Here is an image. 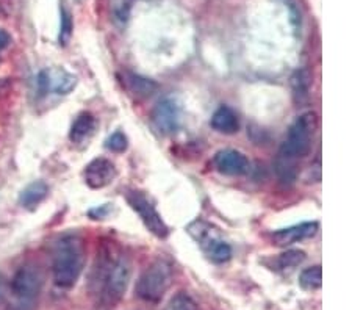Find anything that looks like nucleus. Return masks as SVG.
<instances>
[{"mask_svg": "<svg viewBox=\"0 0 352 310\" xmlns=\"http://www.w3.org/2000/svg\"><path fill=\"white\" fill-rule=\"evenodd\" d=\"M130 278H132V263L126 254L115 245H104L100 247L89 276V290L99 307L110 309L126 295Z\"/></svg>", "mask_w": 352, "mask_h": 310, "instance_id": "f257e3e1", "label": "nucleus"}, {"mask_svg": "<svg viewBox=\"0 0 352 310\" xmlns=\"http://www.w3.org/2000/svg\"><path fill=\"white\" fill-rule=\"evenodd\" d=\"M85 265L83 240L77 234H67L56 241L52 258L54 282L60 289H71L80 278Z\"/></svg>", "mask_w": 352, "mask_h": 310, "instance_id": "f03ea898", "label": "nucleus"}, {"mask_svg": "<svg viewBox=\"0 0 352 310\" xmlns=\"http://www.w3.org/2000/svg\"><path fill=\"white\" fill-rule=\"evenodd\" d=\"M44 274L35 263H25L14 273L10 284L11 304L8 310H33L43 291Z\"/></svg>", "mask_w": 352, "mask_h": 310, "instance_id": "7ed1b4c3", "label": "nucleus"}, {"mask_svg": "<svg viewBox=\"0 0 352 310\" xmlns=\"http://www.w3.org/2000/svg\"><path fill=\"white\" fill-rule=\"evenodd\" d=\"M318 126L316 113L307 111L302 113L296 121L292 124L287 133V138L283 141L277 159L289 163H296L302 159L311 149V141H314L315 132Z\"/></svg>", "mask_w": 352, "mask_h": 310, "instance_id": "20e7f679", "label": "nucleus"}, {"mask_svg": "<svg viewBox=\"0 0 352 310\" xmlns=\"http://www.w3.org/2000/svg\"><path fill=\"white\" fill-rule=\"evenodd\" d=\"M173 265L164 258H157L136 280L135 293L141 301L158 302L173 284Z\"/></svg>", "mask_w": 352, "mask_h": 310, "instance_id": "39448f33", "label": "nucleus"}, {"mask_svg": "<svg viewBox=\"0 0 352 310\" xmlns=\"http://www.w3.org/2000/svg\"><path fill=\"white\" fill-rule=\"evenodd\" d=\"M188 234L195 239L210 261L214 263H226L232 257V247L221 239L218 229L207 221L197 219L188 225Z\"/></svg>", "mask_w": 352, "mask_h": 310, "instance_id": "423d86ee", "label": "nucleus"}, {"mask_svg": "<svg viewBox=\"0 0 352 310\" xmlns=\"http://www.w3.org/2000/svg\"><path fill=\"white\" fill-rule=\"evenodd\" d=\"M126 199L129 206L133 208V210L138 213L141 221L144 223L146 229L149 232L154 234L158 239H166L169 235V229L166 223L163 221L160 213L155 210V207L152 206V202L147 199V197L141 193V191H127Z\"/></svg>", "mask_w": 352, "mask_h": 310, "instance_id": "0eeeda50", "label": "nucleus"}, {"mask_svg": "<svg viewBox=\"0 0 352 310\" xmlns=\"http://www.w3.org/2000/svg\"><path fill=\"white\" fill-rule=\"evenodd\" d=\"M152 121H154V126L160 133H175L180 127V107L171 98L158 100L154 107V111H152Z\"/></svg>", "mask_w": 352, "mask_h": 310, "instance_id": "6e6552de", "label": "nucleus"}, {"mask_svg": "<svg viewBox=\"0 0 352 310\" xmlns=\"http://www.w3.org/2000/svg\"><path fill=\"white\" fill-rule=\"evenodd\" d=\"M77 78L63 69H44L38 76V89L41 94L54 91L67 94L76 88Z\"/></svg>", "mask_w": 352, "mask_h": 310, "instance_id": "1a4fd4ad", "label": "nucleus"}, {"mask_svg": "<svg viewBox=\"0 0 352 310\" xmlns=\"http://www.w3.org/2000/svg\"><path fill=\"white\" fill-rule=\"evenodd\" d=\"M118 171L115 163L109 159H94L85 168V182L89 188L100 190L116 179Z\"/></svg>", "mask_w": 352, "mask_h": 310, "instance_id": "9d476101", "label": "nucleus"}, {"mask_svg": "<svg viewBox=\"0 0 352 310\" xmlns=\"http://www.w3.org/2000/svg\"><path fill=\"white\" fill-rule=\"evenodd\" d=\"M213 166L218 173L226 174V176H244L251 168L248 157L234 149L217 152V155L213 157Z\"/></svg>", "mask_w": 352, "mask_h": 310, "instance_id": "9b49d317", "label": "nucleus"}, {"mask_svg": "<svg viewBox=\"0 0 352 310\" xmlns=\"http://www.w3.org/2000/svg\"><path fill=\"white\" fill-rule=\"evenodd\" d=\"M316 232L318 223H302L272 234V241H274L277 246H289L298 243V241L311 239V236H315Z\"/></svg>", "mask_w": 352, "mask_h": 310, "instance_id": "f8f14e48", "label": "nucleus"}, {"mask_svg": "<svg viewBox=\"0 0 352 310\" xmlns=\"http://www.w3.org/2000/svg\"><path fill=\"white\" fill-rule=\"evenodd\" d=\"M210 126L219 133L234 135L240 131V120H238V115L230 107L223 105L213 113L212 120H210Z\"/></svg>", "mask_w": 352, "mask_h": 310, "instance_id": "ddd939ff", "label": "nucleus"}, {"mask_svg": "<svg viewBox=\"0 0 352 310\" xmlns=\"http://www.w3.org/2000/svg\"><path fill=\"white\" fill-rule=\"evenodd\" d=\"M122 83L126 85V88L130 93L138 96V98H149V96L157 91V83L151 78H146L135 72L124 71L122 72Z\"/></svg>", "mask_w": 352, "mask_h": 310, "instance_id": "4468645a", "label": "nucleus"}, {"mask_svg": "<svg viewBox=\"0 0 352 310\" xmlns=\"http://www.w3.org/2000/svg\"><path fill=\"white\" fill-rule=\"evenodd\" d=\"M49 195V187L45 185L43 180H35L30 185L22 190V193L19 196V204L28 208V210H33L36 206L41 204V202L47 197Z\"/></svg>", "mask_w": 352, "mask_h": 310, "instance_id": "2eb2a0df", "label": "nucleus"}, {"mask_svg": "<svg viewBox=\"0 0 352 310\" xmlns=\"http://www.w3.org/2000/svg\"><path fill=\"white\" fill-rule=\"evenodd\" d=\"M96 127V120L91 113H82L77 116V120L74 121L71 127L69 138L72 143H80L85 138H88L93 133Z\"/></svg>", "mask_w": 352, "mask_h": 310, "instance_id": "dca6fc26", "label": "nucleus"}, {"mask_svg": "<svg viewBox=\"0 0 352 310\" xmlns=\"http://www.w3.org/2000/svg\"><path fill=\"white\" fill-rule=\"evenodd\" d=\"M310 85H311V77L307 69H298L294 72L292 77V88H293L294 99H296L298 102H302V100L309 98Z\"/></svg>", "mask_w": 352, "mask_h": 310, "instance_id": "f3484780", "label": "nucleus"}, {"mask_svg": "<svg viewBox=\"0 0 352 310\" xmlns=\"http://www.w3.org/2000/svg\"><path fill=\"white\" fill-rule=\"evenodd\" d=\"M299 285L302 287L304 290H309V291L320 290L322 285V269L320 265L305 268L299 276Z\"/></svg>", "mask_w": 352, "mask_h": 310, "instance_id": "a211bd4d", "label": "nucleus"}, {"mask_svg": "<svg viewBox=\"0 0 352 310\" xmlns=\"http://www.w3.org/2000/svg\"><path fill=\"white\" fill-rule=\"evenodd\" d=\"M164 310H199V306L188 293L180 291L169 300Z\"/></svg>", "mask_w": 352, "mask_h": 310, "instance_id": "6ab92c4d", "label": "nucleus"}, {"mask_svg": "<svg viewBox=\"0 0 352 310\" xmlns=\"http://www.w3.org/2000/svg\"><path fill=\"white\" fill-rule=\"evenodd\" d=\"M305 261V252L300 250H289L279 256V267L280 268H294L299 267Z\"/></svg>", "mask_w": 352, "mask_h": 310, "instance_id": "aec40b11", "label": "nucleus"}, {"mask_svg": "<svg viewBox=\"0 0 352 310\" xmlns=\"http://www.w3.org/2000/svg\"><path fill=\"white\" fill-rule=\"evenodd\" d=\"M127 137L122 132H115L105 141V148L110 149L111 152H124L127 149Z\"/></svg>", "mask_w": 352, "mask_h": 310, "instance_id": "412c9836", "label": "nucleus"}, {"mask_svg": "<svg viewBox=\"0 0 352 310\" xmlns=\"http://www.w3.org/2000/svg\"><path fill=\"white\" fill-rule=\"evenodd\" d=\"M72 35V19L71 14L63 8L61 10V30H60V44H66Z\"/></svg>", "mask_w": 352, "mask_h": 310, "instance_id": "4be33fe9", "label": "nucleus"}, {"mask_svg": "<svg viewBox=\"0 0 352 310\" xmlns=\"http://www.w3.org/2000/svg\"><path fill=\"white\" fill-rule=\"evenodd\" d=\"M10 43H11V36H10V33H8V32H5V30H2V28H0V50L5 49V47H8V46H10Z\"/></svg>", "mask_w": 352, "mask_h": 310, "instance_id": "5701e85b", "label": "nucleus"}, {"mask_svg": "<svg viewBox=\"0 0 352 310\" xmlns=\"http://www.w3.org/2000/svg\"><path fill=\"white\" fill-rule=\"evenodd\" d=\"M5 295H7V280L2 274H0V301L3 300Z\"/></svg>", "mask_w": 352, "mask_h": 310, "instance_id": "b1692460", "label": "nucleus"}]
</instances>
